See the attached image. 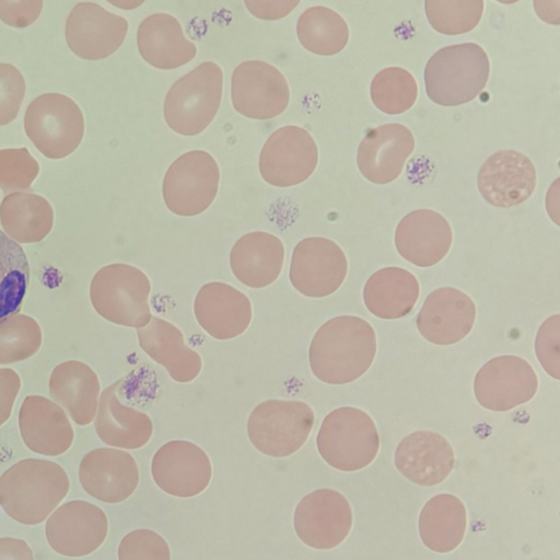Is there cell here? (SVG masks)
<instances>
[{
    "mask_svg": "<svg viewBox=\"0 0 560 560\" xmlns=\"http://www.w3.org/2000/svg\"><path fill=\"white\" fill-rule=\"evenodd\" d=\"M348 270L343 250L331 240L307 237L293 249L289 278L308 298H324L337 291Z\"/></svg>",
    "mask_w": 560,
    "mask_h": 560,
    "instance_id": "cell-13",
    "label": "cell"
},
{
    "mask_svg": "<svg viewBox=\"0 0 560 560\" xmlns=\"http://www.w3.org/2000/svg\"><path fill=\"white\" fill-rule=\"evenodd\" d=\"M296 35L301 45L320 56L340 52L349 40V27L345 19L327 7L306 9L296 23Z\"/></svg>",
    "mask_w": 560,
    "mask_h": 560,
    "instance_id": "cell-34",
    "label": "cell"
},
{
    "mask_svg": "<svg viewBox=\"0 0 560 560\" xmlns=\"http://www.w3.org/2000/svg\"><path fill=\"white\" fill-rule=\"evenodd\" d=\"M489 73V57L478 44L446 46L434 52L425 65V92L438 105H462L482 92Z\"/></svg>",
    "mask_w": 560,
    "mask_h": 560,
    "instance_id": "cell-3",
    "label": "cell"
},
{
    "mask_svg": "<svg viewBox=\"0 0 560 560\" xmlns=\"http://www.w3.org/2000/svg\"><path fill=\"white\" fill-rule=\"evenodd\" d=\"M453 232L448 221L439 212L418 209L406 214L395 231L399 255L418 267H431L448 253Z\"/></svg>",
    "mask_w": 560,
    "mask_h": 560,
    "instance_id": "cell-23",
    "label": "cell"
},
{
    "mask_svg": "<svg viewBox=\"0 0 560 560\" xmlns=\"http://www.w3.org/2000/svg\"><path fill=\"white\" fill-rule=\"evenodd\" d=\"M538 388V377L530 364L516 355L489 360L476 374L474 393L483 408L506 411L529 401Z\"/></svg>",
    "mask_w": 560,
    "mask_h": 560,
    "instance_id": "cell-15",
    "label": "cell"
},
{
    "mask_svg": "<svg viewBox=\"0 0 560 560\" xmlns=\"http://www.w3.org/2000/svg\"><path fill=\"white\" fill-rule=\"evenodd\" d=\"M370 95L381 112L388 115L402 114L411 108L417 100V81L406 69L388 67L374 75Z\"/></svg>",
    "mask_w": 560,
    "mask_h": 560,
    "instance_id": "cell-36",
    "label": "cell"
},
{
    "mask_svg": "<svg viewBox=\"0 0 560 560\" xmlns=\"http://www.w3.org/2000/svg\"><path fill=\"white\" fill-rule=\"evenodd\" d=\"M231 98L236 112L253 119H270L289 105L290 91L284 75L272 65L247 60L232 74Z\"/></svg>",
    "mask_w": 560,
    "mask_h": 560,
    "instance_id": "cell-12",
    "label": "cell"
},
{
    "mask_svg": "<svg viewBox=\"0 0 560 560\" xmlns=\"http://www.w3.org/2000/svg\"><path fill=\"white\" fill-rule=\"evenodd\" d=\"M476 318L474 301L463 291L446 287L432 291L417 314L419 332L438 346L453 345L471 330Z\"/></svg>",
    "mask_w": 560,
    "mask_h": 560,
    "instance_id": "cell-20",
    "label": "cell"
},
{
    "mask_svg": "<svg viewBox=\"0 0 560 560\" xmlns=\"http://www.w3.org/2000/svg\"><path fill=\"white\" fill-rule=\"evenodd\" d=\"M454 452L447 440L431 431H416L405 436L395 452V466L408 480L419 486H435L452 471Z\"/></svg>",
    "mask_w": 560,
    "mask_h": 560,
    "instance_id": "cell-26",
    "label": "cell"
},
{
    "mask_svg": "<svg viewBox=\"0 0 560 560\" xmlns=\"http://www.w3.org/2000/svg\"><path fill=\"white\" fill-rule=\"evenodd\" d=\"M535 351L545 371L556 380L560 378V315L548 317L539 327Z\"/></svg>",
    "mask_w": 560,
    "mask_h": 560,
    "instance_id": "cell-42",
    "label": "cell"
},
{
    "mask_svg": "<svg viewBox=\"0 0 560 560\" xmlns=\"http://www.w3.org/2000/svg\"><path fill=\"white\" fill-rule=\"evenodd\" d=\"M376 353V336L364 319L337 316L319 327L308 350L313 374L322 382L341 385L361 377Z\"/></svg>",
    "mask_w": 560,
    "mask_h": 560,
    "instance_id": "cell-1",
    "label": "cell"
},
{
    "mask_svg": "<svg viewBox=\"0 0 560 560\" xmlns=\"http://www.w3.org/2000/svg\"><path fill=\"white\" fill-rule=\"evenodd\" d=\"M415 149L412 132L400 124H385L370 129L359 144L357 165L371 183L385 185L395 180Z\"/></svg>",
    "mask_w": 560,
    "mask_h": 560,
    "instance_id": "cell-22",
    "label": "cell"
},
{
    "mask_svg": "<svg viewBox=\"0 0 560 560\" xmlns=\"http://www.w3.org/2000/svg\"><path fill=\"white\" fill-rule=\"evenodd\" d=\"M314 411L303 401L270 399L254 408L247 422L253 445L272 457L295 453L306 442Z\"/></svg>",
    "mask_w": 560,
    "mask_h": 560,
    "instance_id": "cell-8",
    "label": "cell"
},
{
    "mask_svg": "<svg viewBox=\"0 0 560 560\" xmlns=\"http://www.w3.org/2000/svg\"><path fill=\"white\" fill-rule=\"evenodd\" d=\"M220 170L214 158L202 150L182 154L167 168L162 194L170 211L182 217L202 213L214 200Z\"/></svg>",
    "mask_w": 560,
    "mask_h": 560,
    "instance_id": "cell-10",
    "label": "cell"
},
{
    "mask_svg": "<svg viewBox=\"0 0 560 560\" xmlns=\"http://www.w3.org/2000/svg\"><path fill=\"white\" fill-rule=\"evenodd\" d=\"M128 22L102 5L77 3L66 20L65 37L70 50L85 60H101L114 54L125 40Z\"/></svg>",
    "mask_w": 560,
    "mask_h": 560,
    "instance_id": "cell-16",
    "label": "cell"
},
{
    "mask_svg": "<svg viewBox=\"0 0 560 560\" xmlns=\"http://www.w3.org/2000/svg\"><path fill=\"white\" fill-rule=\"evenodd\" d=\"M43 5L42 0H0V20L9 26L23 28L38 19Z\"/></svg>",
    "mask_w": 560,
    "mask_h": 560,
    "instance_id": "cell-43",
    "label": "cell"
},
{
    "mask_svg": "<svg viewBox=\"0 0 560 560\" xmlns=\"http://www.w3.org/2000/svg\"><path fill=\"white\" fill-rule=\"evenodd\" d=\"M151 471L155 483L163 491L180 498L202 492L212 475L206 452L196 444L182 440L170 441L156 451Z\"/></svg>",
    "mask_w": 560,
    "mask_h": 560,
    "instance_id": "cell-18",
    "label": "cell"
},
{
    "mask_svg": "<svg viewBox=\"0 0 560 560\" xmlns=\"http://www.w3.org/2000/svg\"><path fill=\"white\" fill-rule=\"evenodd\" d=\"M39 173V163L26 148L0 150V189L5 195L30 191Z\"/></svg>",
    "mask_w": 560,
    "mask_h": 560,
    "instance_id": "cell-39",
    "label": "cell"
},
{
    "mask_svg": "<svg viewBox=\"0 0 560 560\" xmlns=\"http://www.w3.org/2000/svg\"><path fill=\"white\" fill-rule=\"evenodd\" d=\"M84 128L80 106L61 93L40 94L25 110L26 136L50 160H60L73 153L83 139Z\"/></svg>",
    "mask_w": 560,
    "mask_h": 560,
    "instance_id": "cell-7",
    "label": "cell"
},
{
    "mask_svg": "<svg viewBox=\"0 0 560 560\" xmlns=\"http://www.w3.org/2000/svg\"><path fill=\"white\" fill-rule=\"evenodd\" d=\"M139 378L138 371H132L101 394L95 430L107 445L135 450L147 444L152 435L150 417L133 408Z\"/></svg>",
    "mask_w": 560,
    "mask_h": 560,
    "instance_id": "cell-9",
    "label": "cell"
},
{
    "mask_svg": "<svg viewBox=\"0 0 560 560\" xmlns=\"http://www.w3.org/2000/svg\"><path fill=\"white\" fill-rule=\"evenodd\" d=\"M351 526V506L336 490H315L306 494L295 508V533L310 547L335 548L347 538Z\"/></svg>",
    "mask_w": 560,
    "mask_h": 560,
    "instance_id": "cell-14",
    "label": "cell"
},
{
    "mask_svg": "<svg viewBox=\"0 0 560 560\" xmlns=\"http://www.w3.org/2000/svg\"><path fill=\"white\" fill-rule=\"evenodd\" d=\"M19 428L24 444L33 452L58 456L70 448L73 428L65 410L50 399L27 396L20 408Z\"/></svg>",
    "mask_w": 560,
    "mask_h": 560,
    "instance_id": "cell-24",
    "label": "cell"
},
{
    "mask_svg": "<svg viewBox=\"0 0 560 560\" xmlns=\"http://www.w3.org/2000/svg\"><path fill=\"white\" fill-rule=\"evenodd\" d=\"M108 529L106 514L93 503L75 500L59 506L46 522L50 547L67 557H83L95 551Z\"/></svg>",
    "mask_w": 560,
    "mask_h": 560,
    "instance_id": "cell-17",
    "label": "cell"
},
{
    "mask_svg": "<svg viewBox=\"0 0 560 560\" xmlns=\"http://www.w3.org/2000/svg\"><path fill=\"white\" fill-rule=\"evenodd\" d=\"M0 560H34L33 551L22 539L0 538Z\"/></svg>",
    "mask_w": 560,
    "mask_h": 560,
    "instance_id": "cell-46",
    "label": "cell"
},
{
    "mask_svg": "<svg viewBox=\"0 0 560 560\" xmlns=\"http://www.w3.org/2000/svg\"><path fill=\"white\" fill-rule=\"evenodd\" d=\"M82 488L93 498L118 503L129 498L139 482V469L127 452L100 447L82 458L79 466Z\"/></svg>",
    "mask_w": 560,
    "mask_h": 560,
    "instance_id": "cell-21",
    "label": "cell"
},
{
    "mask_svg": "<svg viewBox=\"0 0 560 560\" xmlns=\"http://www.w3.org/2000/svg\"><path fill=\"white\" fill-rule=\"evenodd\" d=\"M424 11L433 30L459 35L474 30L483 13L482 0H427Z\"/></svg>",
    "mask_w": 560,
    "mask_h": 560,
    "instance_id": "cell-38",
    "label": "cell"
},
{
    "mask_svg": "<svg viewBox=\"0 0 560 560\" xmlns=\"http://www.w3.org/2000/svg\"><path fill=\"white\" fill-rule=\"evenodd\" d=\"M70 482L57 463L26 458L0 477V504L5 513L26 525L42 523L66 497Z\"/></svg>",
    "mask_w": 560,
    "mask_h": 560,
    "instance_id": "cell-2",
    "label": "cell"
},
{
    "mask_svg": "<svg viewBox=\"0 0 560 560\" xmlns=\"http://www.w3.org/2000/svg\"><path fill=\"white\" fill-rule=\"evenodd\" d=\"M194 311L203 330L219 340L237 337L252 319L249 299L223 282L202 285L196 295Z\"/></svg>",
    "mask_w": 560,
    "mask_h": 560,
    "instance_id": "cell-25",
    "label": "cell"
},
{
    "mask_svg": "<svg viewBox=\"0 0 560 560\" xmlns=\"http://www.w3.org/2000/svg\"><path fill=\"white\" fill-rule=\"evenodd\" d=\"M222 88V69L212 61H205L179 78L164 100L167 126L183 136L202 132L219 109Z\"/></svg>",
    "mask_w": 560,
    "mask_h": 560,
    "instance_id": "cell-4",
    "label": "cell"
},
{
    "mask_svg": "<svg viewBox=\"0 0 560 560\" xmlns=\"http://www.w3.org/2000/svg\"><path fill=\"white\" fill-rule=\"evenodd\" d=\"M466 523L463 502L453 494L441 493L432 497L420 512V538L432 551L450 552L462 542Z\"/></svg>",
    "mask_w": 560,
    "mask_h": 560,
    "instance_id": "cell-33",
    "label": "cell"
},
{
    "mask_svg": "<svg viewBox=\"0 0 560 560\" xmlns=\"http://www.w3.org/2000/svg\"><path fill=\"white\" fill-rule=\"evenodd\" d=\"M318 150L302 127L284 126L266 140L259 155V172L268 184L290 187L306 180L315 171Z\"/></svg>",
    "mask_w": 560,
    "mask_h": 560,
    "instance_id": "cell-11",
    "label": "cell"
},
{
    "mask_svg": "<svg viewBox=\"0 0 560 560\" xmlns=\"http://www.w3.org/2000/svg\"><path fill=\"white\" fill-rule=\"evenodd\" d=\"M0 223L16 243H38L54 226V209L46 198L35 192H12L0 203Z\"/></svg>",
    "mask_w": 560,
    "mask_h": 560,
    "instance_id": "cell-32",
    "label": "cell"
},
{
    "mask_svg": "<svg viewBox=\"0 0 560 560\" xmlns=\"http://www.w3.org/2000/svg\"><path fill=\"white\" fill-rule=\"evenodd\" d=\"M26 82L12 63L0 62V126L12 122L21 108Z\"/></svg>",
    "mask_w": 560,
    "mask_h": 560,
    "instance_id": "cell-41",
    "label": "cell"
},
{
    "mask_svg": "<svg viewBox=\"0 0 560 560\" xmlns=\"http://www.w3.org/2000/svg\"><path fill=\"white\" fill-rule=\"evenodd\" d=\"M140 347L156 363L163 365L178 383H187L201 371V358L184 342L182 331L173 324L152 316L150 323L138 328Z\"/></svg>",
    "mask_w": 560,
    "mask_h": 560,
    "instance_id": "cell-29",
    "label": "cell"
},
{
    "mask_svg": "<svg viewBox=\"0 0 560 560\" xmlns=\"http://www.w3.org/2000/svg\"><path fill=\"white\" fill-rule=\"evenodd\" d=\"M316 445L328 465L342 471H355L374 460L380 438L373 419L365 411L341 407L324 418Z\"/></svg>",
    "mask_w": 560,
    "mask_h": 560,
    "instance_id": "cell-6",
    "label": "cell"
},
{
    "mask_svg": "<svg viewBox=\"0 0 560 560\" xmlns=\"http://www.w3.org/2000/svg\"><path fill=\"white\" fill-rule=\"evenodd\" d=\"M483 199L495 207L509 208L527 200L536 186V168L525 154L502 150L490 155L477 176Z\"/></svg>",
    "mask_w": 560,
    "mask_h": 560,
    "instance_id": "cell-19",
    "label": "cell"
},
{
    "mask_svg": "<svg viewBox=\"0 0 560 560\" xmlns=\"http://www.w3.org/2000/svg\"><path fill=\"white\" fill-rule=\"evenodd\" d=\"M39 324L25 314L0 322V364H12L33 357L40 348Z\"/></svg>",
    "mask_w": 560,
    "mask_h": 560,
    "instance_id": "cell-37",
    "label": "cell"
},
{
    "mask_svg": "<svg viewBox=\"0 0 560 560\" xmlns=\"http://www.w3.org/2000/svg\"><path fill=\"white\" fill-rule=\"evenodd\" d=\"M299 1H245L248 11L261 20H278L289 14Z\"/></svg>",
    "mask_w": 560,
    "mask_h": 560,
    "instance_id": "cell-45",
    "label": "cell"
},
{
    "mask_svg": "<svg viewBox=\"0 0 560 560\" xmlns=\"http://www.w3.org/2000/svg\"><path fill=\"white\" fill-rule=\"evenodd\" d=\"M49 395L79 425L92 422L97 409L100 382L84 362L69 360L58 364L49 377Z\"/></svg>",
    "mask_w": 560,
    "mask_h": 560,
    "instance_id": "cell-30",
    "label": "cell"
},
{
    "mask_svg": "<svg viewBox=\"0 0 560 560\" xmlns=\"http://www.w3.org/2000/svg\"><path fill=\"white\" fill-rule=\"evenodd\" d=\"M30 276L25 252L0 231V322L21 310L28 292Z\"/></svg>",
    "mask_w": 560,
    "mask_h": 560,
    "instance_id": "cell-35",
    "label": "cell"
},
{
    "mask_svg": "<svg viewBox=\"0 0 560 560\" xmlns=\"http://www.w3.org/2000/svg\"><path fill=\"white\" fill-rule=\"evenodd\" d=\"M150 290L144 272L131 265L116 262L102 267L94 275L90 299L94 310L106 320L141 328L152 318Z\"/></svg>",
    "mask_w": 560,
    "mask_h": 560,
    "instance_id": "cell-5",
    "label": "cell"
},
{
    "mask_svg": "<svg viewBox=\"0 0 560 560\" xmlns=\"http://www.w3.org/2000/svg\"><path fill=\"white\" fill-rule=\"evenodd\" d=\"M137 45L149 65L162 70L182 67L195 58L196 45L188 40L179 22L167 13H154L139 25Z\"/></svg>",
    "mask_w": 560,
    "mask_h": 560,
    "instance_id": "cell-27",
    "label": "cell"
},
{
    "mask_svg": "<svg viewBox=\"0 0 560 560\" xmlns=\"http://www.w3.org/2000/svg\"><path fill=\"white\" fill-rule=\"evenodd\" d=\"M21 388L19 374L7 368L0 369V425L11 416L15 398Z\"/></svg>",
    "mask_w": 560,
    "mask_h": 560,
    "instance_id": "cell-44",
    "label": "cell"
},
{
    "mask_svg": "<svg viewBox=\"0 0 560 560\" xmlns=\"http://www.w3.org/2000/svg\"><path fill=\"white\" fill-rule=\"evenodd\" d=\"M419 293V282L410 271L399 267H386L368 279L363 289V301L376 317L397 319L411 312Z\"/></svg>",
    "mask_w": 560,
    "mask_h": 560,
    "instance_id": "cell-31",
    "label": "cell"
},
{
    "mask_svg": "<svg viewBox=\"0 0 560 560\" xmlns=\"http://www.w3.org/2000/svg\"><path fill=\"white\" fill-rule=\"evenodd\" d=\"M118 560H171V551L165 539L158 533L136 529L121 539Z\"/></svg>",
    "mask_w": 560,
    "mask_h": 560,
    "instance_id": "cell-40",
    "label": "cell"
},
{
    "mask_svg": "<svg viewBox=\"0 0 560 560\" xmlns=\"http://www.w3.org/2000/svg\"><path fill=\"white\" fill-rule=\"evenodd\" d=\"M284 259V246L279 237L255 231L236 241L230 253V266L234 276L249 288H264L280 275Z\"/></svg>",
    "mask_w": 560,
    "mask_h": 560,
    "instance_id": "cell-28",
    "label": "cell"
}]
</instances>
